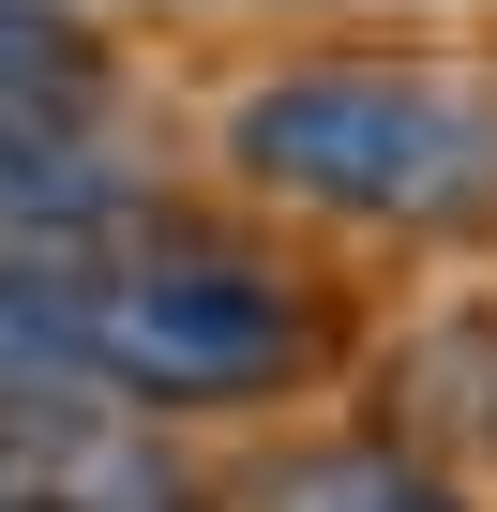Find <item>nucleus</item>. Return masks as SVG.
<instances>
[{
  "label": "nucleus",
  "mask_w": 497,
  "mask_h": 512,
  "mask_svg": "<svg viewBox=\"0 0 497 512\" xmlns=\"http://www.w3.org/2000/svg\"><path fill=\"white\" fill-rule=\"evenodd\" d=\"M46 332L91 407H257L317 362V302L272 256H226V241L46 256Z\"/></svg>",
  "instance_id": "f03ea898"
},
{
  "label": "nucleus",
  "mask_w": 497,
  "mask_h": 512,
  "mask_svg": "<svg viewBox=\"0 0 497 512\" xmlns=\"http://www.w3.org/2000/svg\"><path fill=\"white\" fill-rule=\"evenodd\" d=\"M407 392H422V407H437V422L497 467V317H452L422 362H392V407H407Z\"/></svg>",
  "instance_id": "20e7f679"
},
{
  "label": "nucleus",
  "mask_w": 497,
  "mask_h": 512,
  "mask_svg": "<svg viewBox=\"0 0 497 512\" xmlns=\"http://www.w3.org/2000/svg\"><path fill=\"white\" fill-rule=\"evenodd\" d=\"M226 166L287 211H332V226H407V241L497 226V106L452 76H407V61L257 76L226 106Z\"/></svg>",
  "instance_id": "f257e3e1"
},
{
  "label": "nucleus",
  "mask_w": 497,
  "mask_h": 512,
  "mask_svg": "<svg viewBox=\"0 0 497 512\" xmlns=\"http://www.w3.org/2000/svg\"><path fill=\"white\" fill-rule=\"evenodd\" d=\"M106 76V46L76 31V16H0V121H46V106H76Z\"/></svg>",
  "instance_id": "39448f33"
},
{
  "label": "nucleus",
  "mask_w": 497,
  "mask_h": 512,
  "mask_svg": "<svg viewBox=\"0 0 497 512\" xmlns=\"http://www.w3.org/2000/svg\"><path fill=\"white\" fill-rule=\"evenodd\" d=\"M226 512H467L422 452H392V437H302V452H272V467H241V497Z\"/></svg>",
  "instance_id": "7ed1b4c3"
}]
</instances>
